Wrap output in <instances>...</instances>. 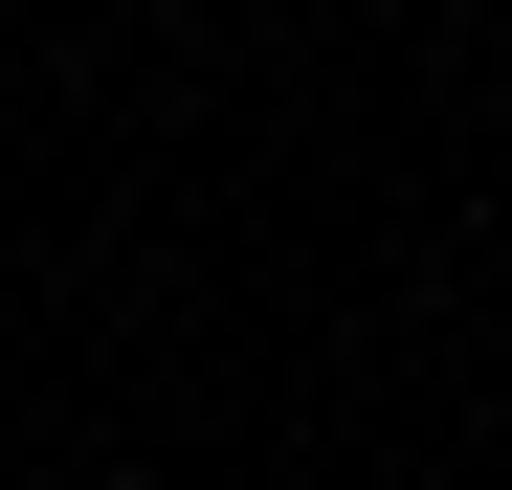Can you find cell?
Returning a JSON list of instances; mask_svg holds the SVG:
<instances>
[{
    "label": "cell",
    "instance_id": "1",
    "mask_svg": "<svg viewBox=\"0 0 512 490\" xmlns=\"http://www.w3.org/2000/svg\"><path fill=\"white\" fill-rule=\"evenodd\" d=\"M67 490H156V468H67Z\"/></svg>",
    "mask_w": 512,
    "mask_h": 490
}]
</instances>
